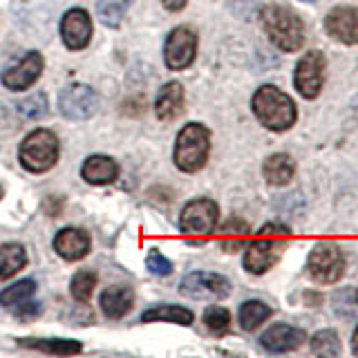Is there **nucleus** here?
<instances>
[{
    "label": "nucleus",
    "instance_id": "obj_1",
    "mask_svg": "<svg viewBox=\"0 0 358 358\" xmlns=\"http://www.w3.org/2000/svg\"><path fill=\"white\" fill-rule=\"evenodd\" d=\"M291 240V231L285 224H264V227L257 231L255 238L246 246L244 253V268L253 275H262L271 268L282 251L287 249V244Z\"/></svg>",
    "mask_w": 358,
    "mask_h": 358
},
{
    "label": "nucleus",
    "instance_id": "obj_2",
    "mask_svg": "<svg viewBox=\"0 0 358 358\" xmlns=\"http://www.w3.org/2000/svg\"><path fill=\"white\" fill-rule=\"evenodd\" d=\"M253 115L264 128L273 132H285L296 123V103L289 94H285L282 90H278L275 85H262L253 94Z\"/></svg>",
    "mask_w": 358,
    "mask_h": 358
},
{
    "label": "nucleus",
    "instance_id": "obj_3",
    "mask_svg": "<svg viewBox=\"0 0 358 358\" xmlns=\"http://www.w3.org/2000/svg\"><path fill=\"white\" fill-rule=\"evenodd\" d=\"M262 25L266 36L282 52H296L305 43V22L296 11L280 5H268L262 9Z\"/></svg>",
    "mask_w": 358,
    "mask_h": 358
},
{
    "label": "nucleus",
    "instance_id": "obj_4",
    "mask_svg": "<svg viewBox=\"0 0 358 358\" xmlns=\"http://www.w3.org/2000/svg\"><path fill=\"white\" fill-rule=\"evenodd\" d=\"M210 152V132L201 123H188L177 134L175 164L184 173H197L206 166Z\"/></svg>",
    "mask_w": 358,
    "mask_h": 358
},
{
    "label": "nucleus",
    "instance_id": "obj_5",
    "mask_svg": "<svg viewBox=\"0 0 358 358\" xmlns=\"http://www.w3.org/2000/svg\"><path fill=\"white\" fill-rule=\"evenodd\" d=\"M345 255L343 249L336 242L322 240L311 249L307 260V273L313 282L318 285H334L338 282L345 273Z\"/></svg>",
    "mask_w": 358,
    "mask_h": 358
},
{
    "label": "nucleus",
    "instance_id": "obj_6",
    "mask_svg": "<svg viewBox=\"0 0 358 358\" xmlns=\"http://www.w3.org/2000/svg\"><path fill=\"white\" fill-rule=\"evenodd\" d=\"M20 164L29 173H45L59 162V139L50 130H34L20 143Z\"/></svg>",
    "mask_w": 358,
    "mask_h": 358
},
{
    "label": "nucleus",
    "instance_id": "obj_7",
    "mask_svg": "<svg viewBox=\"0 0 358 358\" xmlns=\"http://www.w3.org/2000/svg\"><path fill=\"white\" fill-rule=\"evenodd\" d=\"M217 217H220V208L213 199H193L182 210L179 229H182L184 235H188L193 244H201L215 231Z\"/></svg>",
    "mask_w": 358,
    "mask_h": 358
},
{
    "label": "nucleus",
    "instance_id": "obj_8",
    "mask_svg": "<svg viewBox=\"0 0 358 358\" xmlns=\"http://www.w3.org/2000/svg\"><path fill=\"white\" fill-rule=\"evenodd\" d=\"M324 65L327 61H324V54L320 50H311L298 61L294 85L305 99H316L320 94L324 83Z\"/></svg>",
    "mask_w": 358,
    "mask_h": 358
},
{
    "label": "nucleus",
    "instance_id": "obj_9",
    "mask_svg": "<svg viewBox=\"0 0 358 358\" xmlns=\"http://www.w3.org/2000/svg\"><path fill=\"white\" fill-rule=\"evenodd\" d=\"M197 54V34L190 27H175L166 38L164 59L171 70H186L195 61Z\"/></svg>",
    "mask_w": 358,
    "mask_h": 358
},
{
    "label": "nucleus",
    "instance_id": "obj_10",
    "mask_svg": "<svg viewBox=\"0 0 358 358\" xmlns=\"http://www.w3.org/2000/svg\"><path fill=\"white\" fill-rule=\"evenodd\" d=\"M179 291L195 300H208V298L217 300V298H227L231 294V282L220 273L195 271V273H188L182 280Z\"/></svg>",
    "mask_w": 358,
    "mask_h": 358
},
{
    "label": "nucleus",
    "instance_id": "obj_11",
    "mask_svg": "<svg viewBox=\"0 0 358 358\" xmlns=\"http://www.w3.org/2000/svg\"><path fill=\"white\" fill-rule=\"evenodd\" d=\"M59 108L63 112V117L81 121L92 117L99 108V94L90 85L74 83L70 87H65L59 96Z\"/></svg>",
    "mask_w": 358,
    "mask_h": 358
},
{
    "label": "nucleus",
    "instance_id": "obj_12",
    "mask_svg": "<svg viewBox=\"0 0 358 358\" xmlns=\"http://www.w3.org/2000/svg\"><path fill=\"white\" fill-rule=\"evenodd\" d=\"M43 72V56L38 52H27L18 63L9 65L3 72V83L9 90H27L38 81Z\"/></svg>",
    "mask_w": 358,
    "mask_h": 358
},
{
    "label": "nucleus",
    "instance_id": "obj_13",
    "mask_svg": "<svg viewBox=\"0 0 358 358\" xmlns=\"http://www.w3.org/2000/svg\"><path fill=\"white\" fill-rule=\"evenodd\" d=\"M324 29L338 43L356 45L358 43V9L356 7H334L324 16Z\"/></svg>",
    "mask_w": 358,
    "mask_h": 358
},
{
    "label": "nucleus",
    "instance_id": "obj_14",
    "mask_svg": "<svg viewBox=\"0 0 358 358\" xmlns=\"http://www.w3.org/2000/svg\"><path fill=\"white\" fill-rule=\"evenodd\" d=\"M61 36L67 50H83L92 38V20L85 9H70L61 20Z\"/></svg>",
    "mask_w": 358,
    "mask_h": 358
},
{
    "label": "nucleus",
    "instance_id": "obj_15",
    "mask_svg": "<svg viewBox=\"0 0 358 358\" xmlns=\"http://www.w3.org/2000/svg\"><path fill=\"white\" fill-rule=\"evenodd\" d=\"M307 341V336L302 329L294 327V324H273L262 334V347L273 354H285V352H294Z\"/></svg>",
    "mask_w": 358,
    "mask_h": 358
},
{
    "label": "nucleus",
    "instance_id": "obj_16",
    "mask_svg": "<svg viewBox=\"0 0 358 358\" xmlns=\"http://www.w3.org/2000/svg\"><path fill=\"white\" fill-rule=\"evenodd\" d=\"M54 249L65 260H81L90 253V235L81 229H63L56 233Z\"/></svg>",
    "mask_w": 358,
    "mask_h": 358
},
{
    "label": "nucleus",
    "instance_id": "obj_17",
    "mask_svg": "<svg viewBox=\"0 0 358 358\" xmlns=\"http://www.w3.org/2000/svg\"><path fill=\"white\" fill-rule=\"evenodd\" d=\"M182 110H184V87H182V83H177V81L166 83L159 90V94H157L155 115L162 121H173L182 115Z\"/></svg>",
    "mask_w": 358,
    "mask_h": 358
},
{
    "label": "nucleus",
    "instance_id": "obj_18",
    "mask_svg": "<svg viewBox=\"0 0 358 358\" xmlns=\"http://www.w3.org/2000/svg\"><path fill=\"white\" fill-rule=\"evenodd\" d=\"M81 175L87 184H94V186H103V184H112L119 175V166L117 162L112 159L108 155H92L87 157L83 168H81Z\"/></svg>",
    "mask_w": 358,
    "mask_h": 358
},
{
    "label": "nucleus",
    "instance_id": "obj_19",
    "mask_svg": "<svg viewBox=\"0 0 358 358\" xmlns=\"http://www.w3.org/2000/svg\"><path fill=\"white\" fill-rule=\"evenodd\" d=\"M134 294L130 287H108L101 294V309L108 318H123L132 309Z\"/></svg>",
    "mask_w": 358,
    "mask_h": 358
},
{
    "label": "nucleus",
    "instance_id": "obj_20",
    "mask_svg": "<svg viewBox=\"0 0 358 358\" xmlns=\"http://www.w3.org/2000/svg\"><path fill=\"white\" fill-rule=\"evenodd\" d=\"M264 179L271 186H287L291 179H294V173H296V164L291 159L289 155L285 152H275L271 155L268 159L264 162Z\"/></svg>",
    "mask_w": 358,
    "mask_h": 358
},
{
    "label": "nucleus",
    "instance_id": "obj_21",
    "mask_svg": "<svg viewBox=\"0 0 358 358\" xmlns=\"http://www.w3.org/2000/svg\"><path fill=\"white\" fill-rule=\"evenodd\" d=\"M251 238V227L246 224L244 220L240 217H231L224 222V227L220 231V246L224 251L229 253H235L246 246V242H249Z\"/></svg>",
    "mask_w": 358,
    "mask_h": 358
},
{
    "label": "nucleus",
    "instance_id": "obj_22",
    "mask_svg": "<svg viewBox=\"0 0 358 358\" xmlns=\"http://www.w3.org/2000/svg\"><path fill=\"white\" fill-rule=\"evenodd\" d=\"M27 262V253L22 249V244L7 242L0 244V282H5L14 273H18Z\"/></svg>",
    "mask_w": 358,
    "mask_h": 358
},
{
    "label": "nucleus",
    "instance_id": "obj_23",
    "mask_svg": "<svg viewBox=\"0 0 358 358\" xmlns=\"http://www.w3.org/2000/svg\"><path fill=\"white\" fill-rule=\"evenodd\" d=\"M143 322H175V324H190L193 322V311L177 305H159L155 309L143 311Z\"/></svg>",
    "mask_w": 358,
    "mask_h": 358
},
{
    "label": "nucleus",
    "instance_id": "obj_24",
    "mask_svg": "<svg viewBox=\"0 0 358 358\" xmlns=\"http://www.w3.org/2000/svg\"><path fill=\"white\" fill-rule=\"evenodd\" d=\"M268 316H271V307L262 300H246L240 307V324L246 331L257 329Z\"/></svg>",
    "mask_w": 358,
    "mask_h": 358
},
{
    "label": "nucleus",
    "instance_id": "obj_25",
    "mask_svg": "<svg viewBox=\"0 0 358 358\" xmlns=\"http://www.w3.org/2000/svg\"><path fill=\"white\" fill-rule=\"evenodd\" d=\"M132 3L134 0H99L96 11H99L101 22L108 27H119V22L123 20V16L128 14Z\"/></svg>",
    "mask_w": 358,
    "mask_h": 358
},
{
    "label": "nucleus",
    "instance_id": "obj_26",
    "mask_svg": "<svg viewBox=\"0 0 358 358\" xmlns=\"http://www.w3.org/2000/svg\"><path fill=\"white\" fill-rule=\"evenodd\" d=\"M20 345L34 347V350L56 354V356H67V354H78L83 350L78 341H61V338H50V341H20Z\"/></svg>",
    "mask_w": 358,
    "mask_h": 358
},
{
    "label": "nucleus",
    "instance_id": "obj_27",
    "mask_svg": "<svg viewBox=\"0 0 358 358\" xmlns=\"http://www.w3.org/2000/svg\"><path fill=\"white\" fill-rule=\"evenodd\" d=\"M34 291H36V282L34 280H20V282L11 285L9 289L0 291V305L3 307H16L20 302H25L34 296Z\"/></svg>",
    "mask_w": 358,
    "mask_h": 358
},
{
    "label": "nucleus",
    "instance_id": "obj_28",
    "mask_svg": "<svg viewBox=\"0 0 358 358\" xmlns=\"http://www.w3.org/2000/svg\"><path fill=\"white\" fill-rule=\"evenodd\" d=\"M341 341H338V334L334 329H322L316 331L311 338V352L318 354V356H338L341 354Z\"/></svg>",
    "mask_w": 358,
    "mask_h": 358
},
{
    "label": "nucleus",
    "instance_id": "obj_29",
    "mask_svg": "<svg viewBox=\"0 0 358 358\" xmlns=\"http://www.w3.org/2000/svg\"><path fill=\"white\" fill-rule=\"evenodd\" d=\"M96 287V273L94 271H78L74 278H72V296L78 300V302H87L90 296H92V291Z\"/></svg>",
    "mask_w": 358,
    "mask_h": 358
},
{
    "label": "nucleus",
    "instance_id": "obj_30",
    "mask_svg": "<svg viewBox=\"0 0 358 358\" xmlns=\"http://www.w3.org/2000/svg\"><path fill=\"white\" fill-rule=\"evenodd\" d=\"M204 322H206L208 331H213L215 336H222V334H227L231 327V313L224 307L213 305L204 311Z\"/></svg>",
    "mask_w": 358,
    "mask_h": 358
},
{
    "label": "nucleus",
    "instance_id": "obj_31",
    "mask_svg": "<svg viewBox=\"0 0 358 358\" xmlns=\"http://www.w3.org/2000/svg\"><path fill=\"white\" fill-rule=\"evenodd\" d=\"M18 112L22 117H29V119H38L48 112V96L43 92H34L29 99H22L18 103Z\"/></svg>",
    "mask_w": 358,
    "mask_h": 358
},
{
    "label": "nucleus",
    "instance_id": "obj_32",
    "mask_svg": "<svg viewBox=\"0 0 358 358\" xmlns=\"http://www.w3.org/2000/svg\"><path fill=\"white\" fill-rule=\"evenodd\" d=\"M145 264H148V268L155 275H168L173 271V262L168 260V257H164L159 251H152L148 255V260H145Z\"/></svg>",
    "mask_w": 358,
    "mask_h": 358
},
{
    "label": "nucleus",
    "instance_id": "obj_33",
    "mask_svg": "<svg viewBox=\"0 0 358 358\" xmlns=\"http://www.w3.org/2000/svg\"><path fill=\"white\" fill-rule=\"evenodd\" d=\"M14 311H16L18 318H34V316H38V313H41V305H38V302H34V300H25V302H20V305H16Z\"/></svg>",
    "mask_w": 358,
    "mask_h": 358
},
{
    "label": "nucleus",
    "instance_id": "obj_34",
    "mask_svg": "<svg viewBox=\"0 0 358 358\" xmlns=\"http://www.w3.org/2000/svg\"><path fill=\"white\" fill-rule=\"evenodd\" d=\"M188 0H162V5L168 9V11H182L186 7Z\"/></svg>",
    "mask_w": 358,
    "mask_h": 358
},
{
    "label": "nucleus",
    "instance_id": "obj_35",
    "mask_svg": "<svg viewBox=\"0 0 358 358\" xmlns=\"http://www.w3.org/2000/svg\"><path fill=\"white\" fill-rule=\"evenodd\" d=\"M352 350H354V354H358V327H356V331H354V343H352Z\"/></svg>",
    "mask_w": 358,
    "mask_h": 358
},
{
    "label": "nucleus",
    "instance_id": "obj_36",
    "mask_svg": "<svg viewBox=\"0 0 358 358\" xmlns=\"http://www.w3.org/2000/svg\"><path fill=\"white\" fill-rule=\"evenodd\" d=\"M302 3H316V0H302Z\"/></svg>",
    "mask_w": 358,
    "mask_h": 358
},
{
    "label": "nucleus",
    "instance_id": "obj_37",
    "mask_svg": "<svg viewBox=\"0 0 358 358\" xmlns=\"http://www.w3.org/2000/svg\"><path fill=\"white\" fill-rule=\"evenodd\" d=\"M0 197H3V188H0Z\"/></svg>",
    "mask_w": 358,
    "mask_h": 358
},
{
    "label": "nucleus",
    "instance_id": "obj_38",
    "mask_svg": "<svg viewBox=\"0 0 358 358\" xmlns=\"http://www.w3.org/2000/svg\"><path fill=\"white\" fill-rule=\"evenodd\" d=\"M356 302H358V294H356Z\"/></svg>",
    "mask_w": 358,
    "mask_h": 358
}]
</instances>
